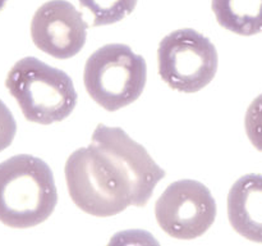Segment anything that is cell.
<instances>
[{"instance_id": "obj_1", "label": "cell", "mask_w": 262, "mask_h": 246, "mask_svg": "<svg viewBox=\"0 0 262 246\" xmlns=\"http://www.w3.org/2000/svg\"><path fill=\"white\" fill-rule=\"evenodd\" d=\"M72 201L94 217H113L135 204L122 168L96 145L77 149L64 167Z\"/></svg>"}, {"instance_id": "obj_2", "label": "cell", "mask_w": 262, "mask_h": 246, "mask_svg": "<svg viewBox=\"0 0 262 246\" xmlns=\"http://www.w3.org/2000/svg\"><path fill=\"white\" fill-rule=\"evenodd\" d=\"M58 204L54 174L40 158L19 154L0 163V222L30 228L45 222Z\"/></svg>"}, {"instance_id": "obj_3", "label": "cell", "mask_w": 262, "mask_h": 246, "mask_svg": "<svg viewBox=\"0 0 262 246\" xmlns=\"http://www.w3.org/2000/svg\"><path fill=\"white\" fill-rule=\"evenodd\" d=\"M5 86L27 120L51 125L64 120L77 105V92L64 71L35 56L18 60L8 72Z\"/></svg>"}, {"instance_id": "obj_4", "label": "cell", "mask_w": 262, "mask_h": 246, "mask_svg": "<svg viewBox=\"0 0 262 246\" xmlns=\"http://www.w3.org/2000/svg\"><path fill=\"white\" fill-rule=\"evenodd\" d=\"M146 79L145 59L125 44L101 46L84 64V87L91 99L107 112L135 102L145 89Z\"/></svg>"}, {"instance_id": "obj_5", "label": "cell", "mask_w": 262, "mask_h": 246, "mask_svg": "<svg viewBox=\"0 0 262 246\" xmlns=\"http://www.w3.org/2000/svg\"><path fill=\"white\" fill-rule=\"evenodd\" d=\"M217 60L214 44L192 28L173 31L159 44V76L179 92L192 94L207 86L216 74Z\"/></svg>"}, {"instance_id": "obj_6", "label": "cell", "mask_w": 262, "mask_h": 246, "mask_svg": "<svg viewBox=\"0 0 262 246\" xmlns=\"http://www.w3.org/2000/svg\"><path fill=\"white\" fill-rule=\"evenodd\" d=\"M155 217L166 235L192 240L204 235L216 218V202L204 183L193 179L173 182L155 204Z\"/></svg>"}, {"instance_id": "obj_7", "label": "cell", "mask_w": 262, "mask_h": 246, "mask_svg": "<svg viewBox=\"0 0 262 246\" xmlns=\"http://www.w3.org/2000/svg\"><path fill=\"white\" fill-rule=\"evenodd\" d=\"M91 144L107 154L129 181L135 207H145L152 196L156 184L165 177V171L156 164L141 144L128 136L119 127L97 125Z\"/></svg>"}, {"instance_id": "obj_8", "label": "cell", "mask_w": 262, "mask_h": 246, "mask_svg": "<svg viewBox=\"0 0 262 246\" xmlns=\"http://www.w3.org/2000/svg\"><path fill=\"white\" fill-rule=\"evenodd\" d=\"M87 27L82 13L72 3L49 0L33 14L31 37L43 53L56 59H69L86 44Z\"/></svg>"}, {"instance_id": "obj_9", "label": "cell", "mask_w": 262, "mask_h": 246, "mask_svg": "<svg viewBox=\"0 0 262 246\" xmlns=\"http://www.w3.org/2000/svg\"><path fill=\"white\" fill-rule=\"evenodd\" d=\"M228 218L237 233L262 243V174H245L228 195Z\"/></svg>"}, {"instance_id": "obj_10", "label": "cell", "mask_w": 262, "mask_h": 246, "mask_svg": "<svg viewBox=\"0 0 262 246\" xmlns=\"http://www.w3.org/2000/svg\"><path fill=\"white\" fill-rule=\"evenodd\" d=\"M212 12L225 30L241 36L262 31V0H212Z\"/></svg>"}, {"instance_id": "obj_11", "label": "cell", "mask_w": 262, "mask_h": 246, "mask_svg": "<svg viewBox=\"0 0 262 246\" xmlns=\"http://www.w3.org/2000/svg\"><path fill=\"white\" fill-rule=\"evenodd\" d=\"M92 15V26H106L124 19L135 10L138 0H78Z\"/></svg>"}, {"instance_id": "obj_12", "label": "cell", "mask_w": 262, "mask_h": 246, "mask_svg": "<svg viewBox=\"0 0 262 246\" xmlns=\"http://www.w3.org/2000/svg\"><path fill=\"white\" fill-rule=\"evenodd\" d=\"M245 128L251 144L262 151V94L248 107L245 117Z\"/></svg>"}, {"instance_id": "obj_13", "label": "cell", "mask_w": 262, "mask_h": 246, "mask_svg": "<svg viewBox=\"0 0 262 246\" xmlns=\"http://www.w3.org/2000/svg\"><path fill=\"white\" fill-rule=\"evenodd\" d=\"M17 123L9 108L0 99V151L7 149L14 140Z\"/></svg>"}, {"instance_id": "obj_14", "label": "cell", "mask_w": 262, "mask_h": 246, "mask_svg": "<svg viewBox=\"0 0 262 246\" xmlns=\"http://www.w3.org/2000/svg\"><path fill=\"white\" fill-rule=\"evenodd\" d=\"M5 4H7V0H0V12H2L3 8L5 7Z\"/></svg>"}]
</instances>
